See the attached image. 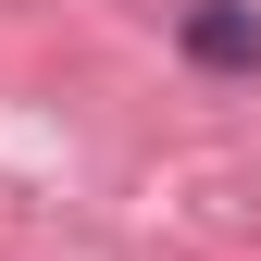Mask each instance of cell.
<instances>
[{
	"mask_svg": "<svg viewBox=\"0 0 261 261\" xmlns=\"http://www.w3.org/2000/svg\"><path fill=\"white\" fill-rule=\"evenodd\" d=\"M174 50L199 62V75H261V0H187Z\"/></svg>",
	"mask_w": 261,
	"mask_h": 261,
	"instance_id": "cell-1",
	"label": "cell"
}]
</instances>
